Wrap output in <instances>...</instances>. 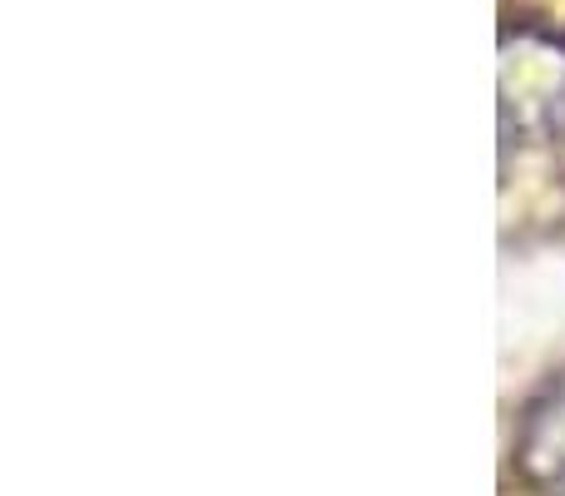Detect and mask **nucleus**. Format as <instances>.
<instances>
[{
  "label": "nucleus",
  "instance_id": "f257e3e1",
  "mask_svg": "<svg viewBox=\"0 0 565 496\" xmlns=\"http://www.w3.org/2000/svg\"><path fill=\"white\" fill-rule=\"evenodd\" d=\"M565 119V40L516 25L501 35V135L541 145Z\"/></svg>",
  "mask_w": 565,
  "mask_h": 496
},
{
  "label": "nucleus",
  "instance_id": "f03ea898",
  "mask_svg": "<svg viewBox=\"0 0 565 496\" xmlns=\"http://www.w3.org/2000/svg\"><path fill=\"white\" fill-rule=\"evenodd\" d=\"M516 472L546 496H565V378H556L521 418Z\"/></svg>",
  "mask_w": 565,
  "mask_h": 496
}]
</instances>
